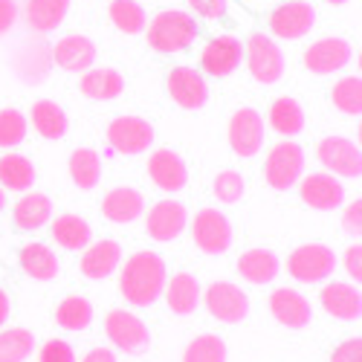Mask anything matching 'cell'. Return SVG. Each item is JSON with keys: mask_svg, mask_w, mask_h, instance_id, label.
<instances>
[{"mask_svg": "<svg viewBox=\"0 0 362 362\" xmlns=\"http://www.w3.org/2000/svg\"><path fill=\"white\" fill-rule=\"evenodd\" d=\"M35 351V337L26 327L0 330V362H26Z\"/></svg>", "mask_w": 362, "mask_h": 362, "instance_id": "d590c367", "label": "cell"}, {"mask_svg": "<svg viewBox=\"0 0 362 362\" xmlns=\"http://www.w3.org/2000/svg\"><path fill=\"white\" fill-rule=\"evenodd\" d=\"M189 6H192L197 15H203L206 21H218V18H223L226 9H229L226 0H189Z\"/></svg>", "mask_w": 362, "mask_h": 362, "instance_id": "ee69618b", "label": "cell"}, {"mask_svg": "<svg viewBox=\"0 0 362 362\" xmlns=\"http://www.w3.org/2000/svg\"><path fill=\"white\" fill-rule=\"evenodd\" d=\"M165 279H168L165 258L151 250H139L125 264H119V293H122L125 301L134 308L154 305L163 296Z\"/></svg>", "mask_w": 362, "mask_h": 362, "instance_id": "6da1fadb", "label": "cell"}, {"mask_svg": "<svg viewBox=\"0 0 362 362\" xmlns=\"http://www.w3.org/2000/svg\"><path fill=\"white\" fill-rule=\"evenodd\" d=\"M298 197L305 200V206L316 209V212H334V209H342V203H345V186L339 177L327 174V171L301 174Z\"/></svg>", "mask_w": 362, "mask_h": 362, "instance_id": "ba28073f", "label": "cell"}, {"mask_svg": "<svg viewBox=\"0 0 362 362\" xmlns=\"http://www.w3.org/2000/svg\"><path fill=\"white\" fill-rule=\"evenodd\" d=\"M186 229H189V209L180 200H160L145 215V232L154 240H160V244L177 240Z\"/></svg>", "mask_w": 362, "mask_h": 362, "instance_id": "4fadbf2b", "label": "cell"}, {"mask_svg": "<svg viewBox=\"0 0 362 362\" xmlns=\"http://www.w3.org/2000/svg\"><path fill=\"white\" fill-rule=\"evenodd\" d=\"M52 221V200L41 192H26L12 212V223L23 232H35Z\"/></svg>", "mask_w": 362, "mask_h": 362, "instance_id": "f1b7e54d", "label": "cell"}, {"mask_svg": "<svg viewBox=\"0 0 362 362\" xmlns=\"http://www.w3.org/2000/svg\"><path fill=\"white\" fill-rule=\"evenodd\" d=\"M163 296H165V305L171 313L192 316L200 308V281L192 273H177V276L165 279Z\"/></svg>", "mask_w": 362, "mask_h": 362, "instance_id": "603a6c76", "label": "cell"}, {"mask_svg": "<svg viewBox=\"0 0 362 362\" xmlns=\"http://www.w3.org/2000/svg\"><path fill=\"white\" fill-rule=\"evenodd\" d=\"M4 206H6V194H4V189H0V212H4Z\"/></svg>", "mask_w": 362, "mask_h": 362, "instance_id": "f907efd6", "label": "cell"}, {"mask_svg": "<svg viewBox=\"0 0 362 362\" xmlns=\"http://www.w3.org/2000/svg\"><path fill=\"white\" fill-rule=\"evenodd\" d=\"M330 362H362V342H359V337H351L342 345H337L334 354H330Z\"/></svg>", "mask_w": 362, "mask_h": 362, "instance_id": "7bdbcfd3", "label": "cell"}, {"mask_svg": "<svg viewBox=\"0 0 362 362\" xmlns=\"http://www.w3.org/2000/svg\"><path fill=\"white\" fill-rule=\"evenodd\" d=\"M18 21V4L15 0H0V35H6Z\"/></svg>", "mask_w": 362, "mask_h": 362, "instance_id": "f6af8a7d", "label": "cell"}, {"mask_svg": "<svg viewBox=\"0 0 362 362\" xmlns=\"http://www.w3.org/2000/svg\"><path fill=\"white\" fill-rule=\"evenodd\" d=\"M145 38H148V47L157 52H165V55L183 52L197 38V21L186 12L165 9L145 23Z\"/></svg>", "mask_w": 362, "mask_h": 362, "instance_id": "7a4b0ae2", "label": "cell"}, {"mask_svg": "<svg viewBox=\"0 0 362 362\" xmlns=\"http://www.w3.org/2000/svg\"><path fill=\"white\" fill-rule=\"evenodd\" d=\"M55 322L58 327H64V330H84L90 327V322H93V305L84 298V296H67L58 301V308H55Z\"/></svg>", "mask_w": 362, "mask_h": 362, "instance_id": "e575fe53", "label": "cell"}, {"mask_svg": "<svg viewBox=\"0 0 362 362\" xmlns=\"http://www.w3.org/2000/svg\"><path fill=\"white\" fill-rule=\"evenodd\" d=\"M38 362H76V351L64 339H49V342L41 345Z\"/></svg>", "mask_w": 362, "mask_h": 362, "instance_id": "b9f144b4", "label": "cell"}, {"mask_svg": "<svg viewBox=\"0 0 362 362\" xmlns=\"http://www.w3.org/2000/svg\"><path fill=\"white\" fill-rule=\"evenodd\" d=\"M78 90H81V96L93 102H110L125 90V78L122 73H116L110 67H90L87 73H81Z\"/></svg>", "mask_w": 362, "mask_h": 362, "instance_id": "83f0119b", "label": "cell"}, {"mask_svg": "<svg viewBox=\"0 0 362 362\" xmlns=\"http://www.w3.org/2000/svg\"><path fill=\"white\" fill-rule=\"evenodd\" d=\"M322 308L327 316H334L337 322H356L362 313V298L356 284L345 281H327L322 287Z\"/></svg>", "mask_w": 362, "mask_h": 362, "instance_id": "7402d4cb", "label": "cell"}, {"mask_svg": "<svg viewBox=\"0 0 362 362\" xmlns=\"http://www.w3.org/2000/svg\"><path fill=\"white\" fill-rule=\"evenodd\" d=\"M168 96L186 110H200L209 102V84L194 67H174L165 78Z\"/></svg>", "mask_w": 362, "mask_h": 362, "instance_id": "ac0fdd59", "label": "cell"}, {"mask_svg": "<svg viewBox=\"0 0 362 362\" xmlns=\"http://www.w3.org/2000/svg\"><path fill=\"white\" fill-rule=\"evenodd\" d=\"M337 269V252L325 244H301L287 258V273L301 284L327 281Z\"/></svg>", "mask_w": 362, "mask_h": 362, "instance_id": "277c9868", "label": "cell"}, {"mask_svg": "<svg viewBox=\"0 0 362 362\" xmlns=\"http://www.w3.org/2000/svg\"><path fill=\"white\" fill-rule=\"evenodd\" d=\"M327 4H334V6H342V4H348V0H327Z\"/></svg>", "mask_w": 362, "mask_h": 362, "instance_id": "816d5d0a", "label": "cell"}, {"mask_svg": "<svg viewBox=\"0 0 362 362\" xmlns=\"http://www.w3.org/2000/svg\"><path fill=\"white\" fill-rule=\"evenodd\" d=\"M229 148L235 151L238 157L252 160L258 151L264 148V119L258 110L252 107H240L229 116Z\"/></svg>", "mask_w": 362, "mask_h": 362, "instance_id": "8fae6325", "label": "cell"}, {"mask_svg": "<svg viewBox=\"0 0 362 362\" xmlns=\"http://www.w3.org/2000/svg\"><path fill=\"white\" fill-rule=\"evenodd\" d=\"M119 264H122V247H119L116 240H96V244H90L84 250L78 269L90 281H105L116 273Z\"/></svg>", "mask_w": 362, "mask_h": 362, "instance_id": "ffe728a7", "label": "cell"}, {"mask_svg": "<svg viewBox=\"0 0 362 362\" xmlns=\"http://www.w3.org/2000/svg\"><path fill=\"white\" fill-rule=\"evenodd\" d=\"M35 165L23 154H4L0 157V189L12 192H29L35 183Z\"/></svg>", "mask_w": 362, "mask_h": 362, "instance_id": "d6a6232c", "label": "cell"}, {"mask_svg": "<svg viewBox=\"0 0 362 362\" xmlns=\"http://www.w3.org/2000/svg\"><path fill=\"white\" fill-rule=\"evenodd\" d=\"M269 125H273L276 134L290 139V136L305 131V107H301V102L293 96H279L273 105H269Z\"/></svg>", "mask_w": 362, "mask_h": 362, "instance_id": "4dcf8cb0", "label": "cell"}, {"mask_svg": "<svg viewBox=\"0 0 362 362\" xmlns=\"http://www.w3.org/2000/svg\"><path fill=\"white\" fill-rule=\"evenodd\" d=\"M319 163L327 168V174L342 177V180H356L362 174V157L359 145L348 136H325L316 148Z\"/></svg>", "mask_w": 362, "mask_h": 362, "instance_id": "52a82bcc", "label": "cell"}, {"mask_svg": "<svg viewBox=\"0 0 362 362\" xmlns=\"http://www.w3.org/2000/svg\"><path fill=\"white\" fill-rule=\"evenodd\" d=\"M52 62L55 67H62L64 73H87L96 62V44L87 35H64L58 38L52 47Z\"/></svg>", "mask_w": 362, "mask_h": 362, "instance_id": "d6986e66", "label": "cell"}, {"mask_svg": "<svg viewBox=\"0 0 362 362\" xmlns=\"http://www.w3.org/2000/svg\"><path fill=\"white\" fill-rule=\"evenodd\" d=\"M81 362H119L116 354L110 348H93V351H87Z\"/></svg>", "mask_w": 362, "mask_h": 362, "instance_id": "c3c4849f", "label": "cell"}, {"mask_svg": "<svg viewBox=\"0 0 362 362\" xmlns=\"http://www.w3.org/2000/svg\"><path fill=\"white\" fill-rule=\"evenodd\" d=\"M206 310L223 325H240L250 316V296L232 281H212L206 290Z\"/></svg>", "mask_w": 362, "mask_h": 362, "instance_id": "30bf717a", "label": "cell"}, {"mask_svg": "<svg viewBox=\"0 0 362 362\" xmlns=\"http://www.w3.org/2000/svg\"><path fill=\"white\" fill-rule=\"evenodd\" d=\"M105 330H107V339L125 354H142L151 345V334L145 322L131 310H110L105 316Z\"/></svg>", "mask_w": 362, "mask_h": 362, "instance_id": "7c38bea8", "label": "cell"}, {"mask_svg": "<svg viewBox=\"0 0 362 362\" xmlns=\"http://www.w3.org/2000/svg\"><path fill=\"white\" fill-rule=\"evenodd\" d=\"M342 229H345L351 238H359V232H362V226H359V200L348 203L345 218H342Z\"/></svg>", "mask_w": 362, "mask_h": 362, "instance_id": "bcb514c9", "label": "cell"}, {"mask_svg": "<svg viewBox=\"0 0 362 362\" xmlns=\"http://www.w3.org/2000/svg\"><path fill=\"white\" fill-rule=\"evenodd\" d=\"M148 177L157 189H163L165 194H174L180 189H186L189 183V168L186 160L171 148H160L148 157Z\"/></svg>", "mask_w": 362, "mask_h": 362, "instance_id": "e0dca14e", "label": "cell"}, {"mask_svg": "<svg viewBox=\"0 0 362 362\" xmlns=\"http://www.w3.org/2000/svg\"><path fill=\"white\" fill-rule=\"evenodd\" d=\"M154 145V125L142 116H116L107 125V148L116 154L136 157Z\"/></svg>", "mask_w": 362, "mask_h": 362, "instance_id": "8992f818", "label": "cell"}, {"mask_svg": "<svg viewBox=\"0 0 362 362\" xmlns=\"http://www.w3.org/2000/svg\"><path fill=\"white\" fill-rule=\"evenodd\" d=\"M240 62H244V44H240V38H235V35H218L200 52L203 73L212 76V78L232 76L240 67Z\"/></svg>", "mask_w": 362, "mask_h": 362, "instance_id": "5bb4252c", "label": "cell"}, {"mask_svg": "<svg viewBox=\"0 0 362 362\" xmlns=\"http://www.w3.org/2000/svg\"><path fill=\"white\" fill-rule=\"evenodd\" d=\"M226 356H229L226 342L215 334L194 337L183 351V362H226Z\"/></svg>", "mask_w": 362, "mask_h": 362, "instance_id": "74e56055", "label": "cell"}, {"mask_svg": "<svg viewBox=\"0 0 362 362\" xmlns=\"http://www.w3.org/2000/svg\"><path fill=\"white\" fill-rule=\"evenodd\" d=\"M9 310H12V305H9V296L0 290V327L6 325V319H9Z\"/></svg>", "mask_w": 362, "mask_h": 362, "instance_id": "681fc988", "label": "cell"}, {"mask_svg": "<svg viewBox=\"0 0 362 362\" xmlns=\"http://www.w3.org/2000/svg\"><path fill=\"white\" fill-rule=\"evenodd\" d=\"M21 267L35 281H52L58 276V269H62L58 267V255L47 244H41V240H29L21 250Z\"/></svg>", "mask_w": 362, "mask_h": 362, "instance_id": "f546056e", "label": "cell"}, {"mask_svg": "<svg viewBox=\"0 0 362 362\" xmlns=\"http://www.w3.org/2000/svg\"><path fill=\"white\" fill-rule=\"evenodd\" d=\"M70 177L81 192H90L102 180V157L93 148H76L70 154Z\"/></svg>", "mask_w": 362, "mask_h": 362, "instance_id": "836d02e7", "label": "cell"}, {"mask_svg": "<svg viewBox=\"0 0 362 362\" xmlns=\"http://www.w3.org/2000/svg\"><path fill=\"white\" fill-rule=\"evenodd\" d=\"M359 255H362V250H359V244L354 240V244L348 247V252H345V269H348V276L354 279V281H359V276H362V267H359Z\"/></svg>", "mask_w": 362, "mask_h": 362, "instance_id": "7dc6e473", "label": "cell"}, {"mask_svg": "<svg viewBox=\"0 0 362 362\" xmlns=\"http://www.w3.org/2000/svg\"><path fill=\"white\" fill-rule=\"evenodd\" d=\"M70 9V0H26V23L35 33H52L62 26L64 15Z\"/></svg>", "mask_w": 362, "mask_h": 362, "instance_id": "1f68e13d", "label": "cell"}, {"mask_svg": "<svg viewBox=\"0 0 362 362\" xmlns=\"http://www.w3.org/2000/svg\"><path fill=\"white\" fill-rule=\"evenodd\" d=\"M49 229H52L55 244L70 250V252L87 250L90 244H93V226H90L81 215H58V218L49 221Z\"/></svg>", "mask_w": 362, "mask_h": 362, "instance_id": "484cf974", "label": "cell"}, {"mask_svg": "<svg viewBox=\"0 0 362 362\" xmlns=\"http://www.w3.org/2000/svg\"><path fill=\"white\" fill-rule=\"evenodd\" d=\"M330 102H334L337 110H342L345 116H359L362 110V84L356 76L339 78L330 90Z\"/></svg>", "mask_w": 362, "mask_h": 362, "instance_id": "f35d334b", "label": "cell"}, {"mask_svg": "<svg viewBox=\"0 0 362 362\" xmlns=\"http://www.w3.org/2000/svg\"><path fill=\"white\" fill-rule=\"evenodd\" d=\"M142 212H145V197L131 186L110 189L102 197V215L110 223H134Z\"/></svg>", "mask_w": 362, "mask_h": 362, "instance_id": "cb8c5ba5", "label": "cell"}, {"mask_svg": "<svg viewBox=\"0 0 362 362\" xmlns=\"http://www.w3.org/2000/svg\"><path fill=\"white\" fill-rule=\"evenodd\" d=\"M26 116L18 107H4L0 110V148H18L26 139Z\"/></svg>", "mask_w": 362, "mask_h": 362, "instance_id": "ab89813d", "label": "cell"}, {"mask_svg": "<svg viewBox=\"0 0 362 362\" xmlns=\"http://www.w3.org/2000/svg\"><path fill=\"white\" fill-rule=\"evenodd\" d=\"M212 189H215V197L221 203L232 206V203H238L240 197H244V177H240L238 171H232V168H226V171H221L215 177V186Z\"/></svg>", "mask_w": 362, "mask_h": 362, "instance_id": "60d3db41", "label": "cell"}, {"mask_svg": "<svg viewBox=\"0 0 362 362\" xmlns=\"http://www.w3.org/2000/svg\"><path fill=\"white\" fill-rule=\"evenodd\" d=\"M269 313L276 316V322H281L284 327H293V330L308 327L313 319L310 301L301 293H296L293 287H279L269 296Z\"/></svg>", "mask_w": 362, "mask_h": 362, "instance_id": "44dd1931", "label": "cell"}, {"mask_svg": "<svg viewBox=\"0 0 362 362\" xmlns=\"http://www.w3.org/2000/svg\"><path fill=\"white\" fill-rule=\"evenodd\" d=\"M244 55H247V64H250V73H252L255 81L276 84L284 76V52L273 38H267L264 33H255L250 38V44L244 47Z\"/></svg>", "mask_w": 362, "mask_h": 362, "instance_id": "9c48e42d", "label": "cell"}, {"mask_svg": "<svg viewBox=\"0 0 362 362\" xmlns=\"http://www.w3.org/2000/svg\"><path fill=\"white\" fill-rule=\"evenodd\" d=\"M107 15H110L113 26L119 29V33H125V35L142 33L145 23H148V15H145V9L136 4V0H113Z\"/></svg>", "mask_w": 362, "mask_h": 362, "instance_id": "8d00e7d4", "label": "cell"}, {"mask_svg": "<svg viewBox=\"0 0 362 362\" xmlns=\"http://www.w3.org/2000/svg\"><path fill=\"white\" fill-rule=\"evenodd\" d=\"M301 174H305V151H301V145L284 139L269 148V154L264 160L267 186H273L276 192H287L298 183Z\"/></svg>", "mask_w": 362, "mask_h": 362, "instance_id": "3957f363", "label": "cell"}, {"mask_svg": "<svg viewBox=\"0 0 362 362\" xmlns=\"http://www.w3.org/2000/svg\"><path fill=\"white\" fill-rule=\"evenodd\" d=\"M29 122H33L35 134L44 139H64L70 131V119L64 113V107L52 102V99H38L33 105V113H29Z\"/></svg>", "mask_w": 362, "mask_h": 362, "instance_id": "4316f807", "label": "cell"}, {"mask_svg": "<svg viewBox=\"0 0 362 362\" xmlns=\"http://www.w3.org/2000/svg\"><path fill=\"white\" fill-rule=\"evenodd\" d=\"M281 273V264H279V255L273 250H247L240 252L238 258V276L250 281V284H269L276 281V276Z\"/></svg>", "mask_w": 362, "mask_h": 362, "instance_id": "d4e9b609", "label": "cell"}, {"mask_svg": "<svg viewBox=\"0 0 362 362\" xmlns=\"http://www.w3.org/2000/svg\"><path fill=\"white\" fill-rule=\"evenodd\" d=\"M194 247L206 255H223L232 247V223L218 209H200L189 221Z\"/></svg>", "mask_w": 362, "mask_h": 362, "instance_id": "5b68a950", "label": "cell"}, {"mask_svg": "<svg viewBox=\"0 0 362 362\" xmlns=\"http://www.w3.org/2000/svg\"><path fill=\"white\" fill-rule=\"evenodd\" d=\"M316 23V9L305 0H290V4H281L273 15H269V29H273L276 38L284 41H296L305 38Z\"/></svg>", "mask_w": 362, "mask_h": 362, "instance_id": "2e32d148", "label": "cell"}, {"mask_svg": "<svg viewBox=\"0 0 362 362\" xmlns=\"http://www.w3.org/2000/svg\"><path fill=\"white\" fill-rule=\"evenodd\" d=\"M354 62V47L345 38H322L305 49V67L316 76L339 73Z\"/></svg>", "mask_w": 362, "mask_h": 362, "instance_id": "9a60e30c", "label": "cell"}]
</instances>
